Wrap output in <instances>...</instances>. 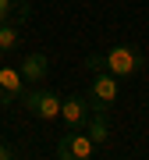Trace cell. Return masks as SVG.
I'll return each mask as SVG.
<instances>
[{
    "label": "cell",
    "mask_w": 149,
    "mask_h": 160,
    "mask_svg": "<svg viewBox=\"0 0 149 160\" xmlns=\"http://www.w3.org/2000/svg\"><path fill=\"white\" fill-rule=\"evenodd\" d=\"M92 114V107H89V96L85 92H71V96H64L60 103V121L68 128H85V121Z\"/></svg>",
    "instance_id": "obj_4"
},
{
    "label": "cell",
    "mask_w": 149,
    "mask_h": 160,
    "mask_svg": "<svg viewBox=\"0 0 149 160\" xmlns=\"http://www.w3.org/2000/svg\"><path fill=\"white\" fill-rule=\"evenodd\" d=\"M22 78L29 82V86H43V78L50 75V57L46 53H39V50H32V53H25L22 57Z\"/></svg>",
    "instance_id": "obj_7"
},
{
    "label": "cell",
    "mask_w": 149,
    "mask_h": 160,
    "mask_svg": "<svg viewBox=\"0 0 149 160\" xmlns=\"http://www.w3.org/2000/svg\"><path fill=\"white\" fill-rule=\"evenodd\" d=\"M25 89H29V82L22 78V71H18V68H4V64H0V107L18 103Z\"/></svg>",
    "instance_id": "obj_5"
},
{
    "label": "cell",
    "mask_w": 149,
    "mask_h": 160,
    "mask_svg": "<svg viewBox=\"0 0 149 160\" xmlns=\"http://www.w3.org/2000/svg\"><path fill=\"white\" fill-rule=\"evenodd\" d=\"M22 46V32H18V25H0V50L11 53Z\"/></svg>",
    "instance_id": "obj_10"
},
{
    "label": "cell",
    "mask_w": 149,
    "mask_h": 160,
    "mask_svg": "<svg viewBox=\"0 0 149 160\" xmlns=\"http://www.w3.org/2000/svg\"><path fill=\"white\" fill-rule=\"evenodd\" d=\"M18 157V149L11 146V142H4V139H0V160H14Z\"/></svg>",
    "instance_id": "obj_11"
},
{
    "label": "cell",
    "mask_w": 149,
    "mask_h": 160,
    "mask_svg": "<svg viewBox=\"0 0 149 160\" xmlns=\"http://www.w3.org/2000/svg\"><path fill=\"white\" fill-rule=\"evenodd\" d=\"M60 103H64V96L57 89H50V86H29L22 92V107L36 121H57L60 118Z\"/></svg>",
    "instance_id": "obj_2"
},
{
    "label": "cell",
    "mask_w": 149,
    "mask_h": 160,
    "mask_svg": "<svg viewBox=\"0 0 149 160\" xmlns=\"http://www.w3.org/2000/svg\"><path fill=\"white\" fill-rule=\"evenodd\" d=\"M85 68L89 71H110L117 78H132V75H138L146 68V53L138 46H132V43H117V46H110L103 53H89Z\"/></svg>",
    "instance_id": "obj_1"
},
{
    "label": "cell",
    "mask_w": 149,
    "mask_h": 160,
    "mask_svg": "<svg viewBox=\"0 0 149 160\" xmlns=\"http://www.w3.org/2000/svg\"><path fill=\"white\" fill-rule=\"evenodd\" d=\"M32 14V4L29 0H0V25H18L22 29Z\"/></svg>",
    "instance_id": "obj_8"
},
{
    "label": "cell",
    "mask_w": 149,
    "mask_h": 160,
    "mask_svg": "<svg viewBox=\"0 0 149 160\" xmlns=\"http://www.w3.org/2000/svg\"><path fill=\"white\" fill-rule=\"evenodd\" d=\"M85 92L114 107L117 96H121V78H117V75H110V71H92V82H89V89H85Z\"/></svg>",
    "instance_id": "obj_6"
},
{
    "label": "cell",
    "mask_w": 149,
    "mask_h": 160,
    "mask_svg": "<svg viewBox=\"0 0 149 160\" xmlns=\"http://www.w3.org/2000/svg\"><path fill=\"white\" fill-rule=\"evenodd\" d=\"M85 135H89L96 146L107 142V139H110V110H103V114H89V121H85Z\"/></svg>",
    "instance_id": "obj_9"
},
{
    "label": "cell",
    "mask_w": 149,
    "mask_h": 160,
    "mask_svg": "<svg viewBox=\"0 0 149 160\" xmlns=\"http://www.w3.org/2000/svg\"><path fill=\"white\" fill-rule=\"evenodd\" d=\"M96 142L85 135V128H68L57 139V160H92Z\"/></svg>",
    "instance_id": "obj_3"
},
{
    "label": "cell",
    "mask_w": 149,
    "mask_h": 160,
    "mask_svg": "<svg viewBox=\"0 0 149 160\" xmlns=\"http://www.w3.org/2000/svg\"><path fill=\"white\" fill-rule=\"evenodd\" d=\"M0 64H4V50H0Z\"/></svg>",
    "instance_id": "obj_12"
}]
</instances>
